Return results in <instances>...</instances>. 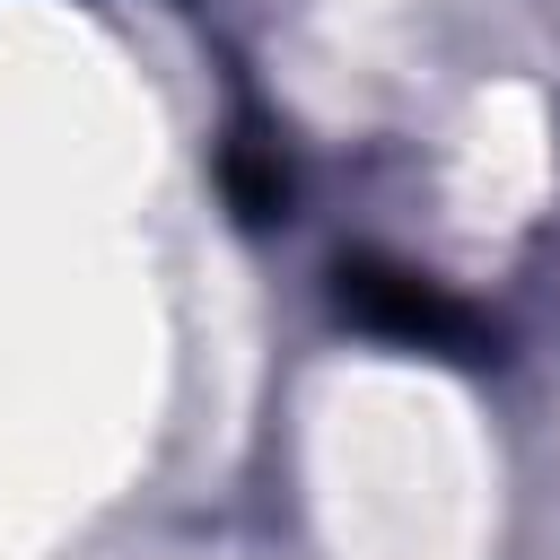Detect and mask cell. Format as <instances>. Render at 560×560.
Instances as JSON below:
<instances>
[{
  "mask_svg": "<svg viewBox=\"0 0 560 560\" xmlns=\"http://www.w3.org/2000/svg\"><path fill=\"white\" fill-rule=\"evenodd\" d=\"M332 315L376 332V341L429 350V359H490V324L464 298H446L429 271L385 262V254H341L332 262Z\"/></svg>",
  "mask_w": 560,
  "mask_h": 560,
  "instance_id": "obj_1",
  "label": "cell"
},
{
  "mask_svg": "<svg viewBox=\"0 0 560 560\" xmlns=\"http://www.w3.org/2000/svg\"><path fill=\"white\" fill-rule=\"evenodd\" d=\"M219 184H228V201H236L245 228H271V219L289 210V166H280V149H271L262 131H236V140L219 149Z\"/></svg>",
  "mask_w": 560,
  "mask_h": 560,
  "instance_id": "obj_2",
  "label": "cell"
}]
</instances>
